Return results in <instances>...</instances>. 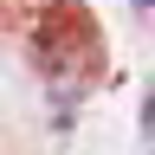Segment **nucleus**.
Here are the masks:
<instances>
[{
  "instance_id": "nucleus-1",
  "label": "nucleus",
  "mask_w": 155,
  "mask_h": 155,
  "mask_svg": "<svg viewBox=\"0 0 155 155\" xmlns=\"http://www.w3.org/2000/svg\"><path fill=\"white\" fill-rule=\"evenodd\" d=\"M142 123H149V149H155V97H142Z\"/></svg>"
}]
</instances>
